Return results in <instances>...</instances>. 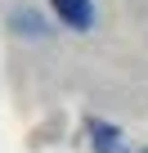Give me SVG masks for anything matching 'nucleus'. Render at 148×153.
Wrapping results in <instances>:
<instances>
[{
  "label": "nucleus",
  "mask_w": 148,
  "mask_h": 153,
  "mask_svg": "<svg viewBox=\"0 0 148 153\" xmlns=\"http://www.w3.org/2000/svg\"><path fill=\"white\" fill-rule=\"evenodd\" d=\"M49 5H54V14L67 27H81V32L94 27V5H90V0H49Z\"/></svg>",
  "instance_id": "f257e3e1"
},
{
  "label": "nucleus",
  "mask_w": 148,
  "mask_h": 153,
  "mask_svg": "<svg viewBox=\"0 0 148 153\" xmlns=\"http://www.w3.org/2000/svg\"><path fill=\"white\" fill-rule=\"evenodd\" d=\"M85 131L94 135V153H121V131L117 126H108V122H85Z\"/></svg>",
  "instance_id": "f03ea898"
},
{
  "label": "nucleus",
  "mask_w": 148,
  "mask_h": 153,
  "mask_svg": "<svg viewBox=\"0 0 148 153\" xmlns=\"http://www.w3.org/2000/svg\"><path fill=\"white\" fill-rule=\"evenodd\" d=\"M139 153H148V149H139Z\"/></svg>",
  "instance_id": "7ed1b4c3"
}]
</instances>
